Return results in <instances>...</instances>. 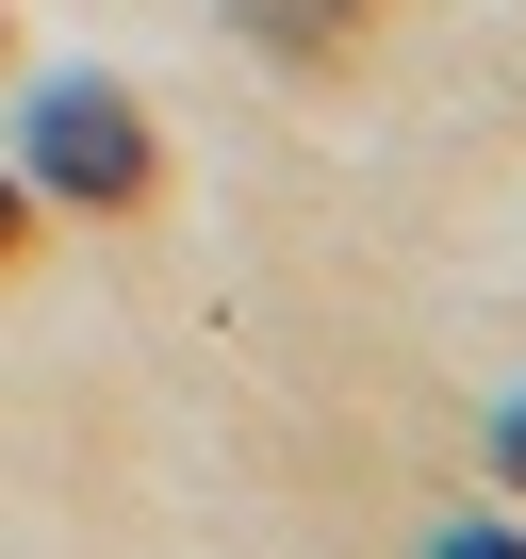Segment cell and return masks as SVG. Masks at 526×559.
Returning <instances> with one entry per match:
<instances>
[{"label": "cell", "instance_id": "obj_2", "mask_svg": "<svg viewBox=\"0 0 526 559\" xmlns=\"http://www.w3.org/2000/svg\"><path fill=\"white\" fill-rule=\"evenodd\" d=\"M230 17H247L263 50H297V67H330V50H346L362 17H379V0H230Z\"/></svg>", "mask_w": 526, "mask_h": 559}, {"label": "cell", "instance_id": "obj_3", "mask_svg": "<svg viewBox=\"0 0 526 559\" xmlns=\"http://www.w3.org/2000/svg\"><path fill=\"white\" fill-rule=\"evenodd\" d=\"M428 559H526V543H510V526H444Z\"/></svg>", "mask_w": 526, "mask_h": 559}, {"label": "cell", "instance_id": "obj_5", "mask_svg": "<svg viewBox=\"0 0 526 559\" xmlns=\"http://www.w3.org/2000/svg\"><path fill=\"white\" fill-rule=\"evenodd\" d=\"M0 263H17V181H0Z\"/></svg>", "mask_w": 526, "mask_h": 559}, {"label": "cell", "instance_id": "obj_4", "mask_svg": "<svg viewBox=\"0 0 526 559\" xmlns=\"http://www.w3.org/2000/svg\"><path fill=\"white\" fill-rule=\"evenodd\" d=\"M493 461H510V493H526V395H510V428H493Z\"/></svg>", "mask_w": 526, "mask_h": 559}, {"label": "cell", "instance_id": "obj_1", "mask_svg": "<svg viewBox=\"0 0 526 559\" xmlns=\"http://www.w3.org/2000/svg\"><path fill=\"white\" fill-rule=\"evenodd\" d=\"M17 165H34L50 198H99V214H116V198H148V116H132L116 83H50Z\"/></svg>", "mask_w": 526, "mask_h": 559}]
</instances>
